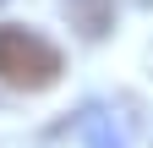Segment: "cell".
<instances>
[{"label":"cell","instance_id":"cell-1","mask_svg":"<svg viewBox=\"0 0 153 148\" xmlns=\"http://www.w3.org/2000/svg\"><path fill=\"white\" fill-rule=\"evenodd\" d=\"M60 49H55L44 33H33V28H16L6 22L0 28V82L6 88H22V93H44V88L60 82Z\"/></svg>","mask_w":153,"mask_h":148},{"label":"cell","instance_id":"cell-2","mask_svg":"<svg viewBox=\"0 0 153 148\" xmlns=\"http://www.w3.org/2000/svg\"><path fill=\"white\" fill-rule=\"evenodd\" d=\"M60 11L71 16V28L82 33L88 44L109 39V28H115V0H60Z\"/></svg>","mask_w":153,"mask_h":148},{"label":"cell","instance_id":"cell-3","mask_svg":"<svg viewBox=\"0 0 153 148\" xmlns=\"http://www.w3.org/2000/svg\"><path fill=\"white\" fill-rule=\"evenodd\" d=\"M82 132H88V148H126V132H120V126L104 115V110H88Z\"/></svg>","mask_w":153,"mask_h":148},{"label":"cell","instance_id":"cell-4","mask_svg":"<svg viewBox=\"0 0 153 148\" xmlns=\"http://www.w3.org/2000/svg\"><path fill=\"white\" fill-rule=\"evenodd\" d=\"M0 6H6V0H0Z\"/></svg>","mask_w":153,"mask_h":148}]
</instances>
